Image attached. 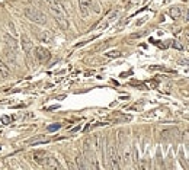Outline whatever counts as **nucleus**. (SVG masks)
Wrapping results in <instances>:
<instances>
[{
	"instance_id": "14",
	"label": "nucleus",
	"mask_w": 189,
	"mask_h": 170,
	"mask_svg": "<svg viewBox=\"0 0 189 170\" xmlns=\"http://www.w3.org/2000/svg\"><path fill=\"white\" fill-rule=\"evenodd\" d=\"M33 159H35L36 163L42 164L44 159H45V151H35V153H33Z\"/></svg>"
},
{
	"instance_id": "11",
	"label": "nucleus",
	"mask_w": 189,
	"mask_h": 170,
	"mask_svg": "<svg viewBox=\"0 0 189 170\" xmlns=\"http://www.w3.org/2000/svg\"><path fill=\"white\" fill-rule=\"evenodd\" d=\"M0 77H2V79H8V77H10V70H9L8 64L3 63L2 60H0Z\"/></svg>"
},
{
	"instance_id": "17",
	"label": "nucleus",
	"mask_w": 189,
	"mask_h": 170,
	"mask_svg": "<svg viewBox=\"0 0 189 170\" xmlns=\"http://www.w3.org/2000/svg\"><path fill=\"white\" fill-rule=\"evenodd\" d=\"M105 55H106L108 58H118V57L122 55V52H121V51H109Z\"/></svg>"
},
{
	"instance_id": "8",
	"label": "nucleus",
	"mask_w": 189,
	"mask_h": 170,
	"mask_svg": "<svg viewBox=\"0 0 189 170\" xmlns=\"http://www.w3.org/2000/svg\"><path fill=\"white\" fill-rule=\"evenodd\" d=\"M20 45H22V49H24L25 52L29 54L31 49H32V41L29 39L26 35H22V36H20Z\"/></svg>"
},
{
	"instance_id": "18",
	"label": "nucleus",
	"mask_w": 189,
	"mask_h": 170,
	"mask_svg": "<svg viewBox=\"0 0 189 170\" xmlns=\"http://www.w3.org/2000/svg\"><path fill=\"white\" fill-rule=\"evenodd\" d=\"M130 160H131V150H130V148H127V150H125V153H124V162L130 163Z\"/></svg>"
},
{
	"instance_id": "10",
	"label": "nucleus",
	"mask_w": 189,
	"mask_h": 170,
	"mask_svg": "<svg viewBox=\"0 0 189 170\" xmlns=\"http://www.w3.org/2000/svg\"><path fill=\"white\" fill-rule=\"evenodd\" d=\"M54 19H55L57 25L63 31H67V29H68V19H67V16H54Z\"/></svg>"
},
{
	"instance_id": "16",
	"label": "nucleus",
	"mask_w": 189,
	"mask_h": 170,
	"mask_svg": "<svg viewBox=\"0 0 189 170\" xmlns=\"http://www.w3.org/2000/svg\"><path fill=\"white\" fill-rule=\"evenodd\" d=\"M76 162H77V167H79V169H84V167H86V164H84V157H83V154H79V156H77Z\"/></svg>"
},
{
	"instance_id": "5",
	"label": "nucleus",
	"mask_w": 189,
	"mask_h": 170,
	"mask_svg": "<svg viewBox=\"0 0 189 170\" xmlns=\"http://www.w3.org/2000/svg\"><path fill=\"white\" fill-rule=\"evenodd\" d=\"M42 166H44V167H48V169H58V167H60L57 159L52 157V156H47V154H45V159H44V162H42Z\"/></svg>"
},
{
	"instance_id": "20",
	"label": "nucleus",
	"mask_w": 189,
	"mask_h": 170,
	"mask_svg": "<svg viewBox=\"0 0 189 170\" xmlns=\"http://www.w3.org/2000/svg\"><path fill=\"white\" fill-rule=\"evenodd\" d=\"M2 122H3V124H9V122H10V118H9V116H3V118H2Z\"/></svg>"
},
{
	"instance_id": "7",
	"label": "nucleus",
	"mask_w": 189,
	"mask_h": 170,
	"mask_svg": "<svg viewBox=\"0 0 189 170\" xmlns=\"http://www.w3.org/2000/svg\"><path fill=\"white\" fill-rule=\"evenodd\" d=\"M5 42H6V47H8L9 49L17 52V41L15 39L13 36H10L9 33H5Z\"/></svg>"
},
{
	"instance_id": "2",
	"label": "nucleus",
	"mask_w": 189,
	"mask_h": 170,
	"mask_svg": "<svg viewBox=\"0 0 189 170\" xmlns=\"http://www.w3.org/2000/svg\"><path fill=\"white\" fill-rule=\"evenodd\" d=\"M108 159H109V166H111V169L118 170L121 167V164H119V157H118V153H116V150L114 146H108Z\"/></svg>"
},
{
	"instance_id": "19",
	"label": "nucleus",
	"mask_w": 189,
	"mask_h": 170,
	"mask_svg": "<svg viewBox=\"0 0 189 170\" xmlns=\"http://www.w3.org/2000/svg\"><path fill=\"white\" fill-rule=\"evenodd\" d=\"M61 128V124H54V125H49L47 130L49 131V132H52V131H57V130H60Z\"/></svg>"
},
{
	"instance_id": "15",
	"label": "nucleus",
	"mask_w": 189,
	"mask_h": 170,
	"mask_svg": "<svg viewBox=\"0 0 189 170\" xmlns=\"http://www.w3.org/2000/svg\"><path fill=\"white\" fill-rule=\"evenodd\" d=\"M170 16H172V19H178V17L181 16V13H182V10H181V8H178V6H175V8H172L170 9Z\"/></svg>"
},
{
	"instance_id": "1",
	"label": "nucleus",
	"mask_w": 189,
	"mask_h": 170,
	"mask_svg": "<svg viewBox=\"0 0 189 170\" xmlns=\"http://www.w3.org/2000/svg\"><path fill=\"white\" fill-rule=\"evenodd\" d=\"M25 16L28 17L31 22H33V24H38V25L47 24V16H45V13L41 12L39 9L32 8V6L25 8Z\"/></svg>"
},
{
	"instance_id": "4",
	"label": "nucleus",
	"mask_w": 189,
	"mask_h": 170,
	"mask_svg": "<svg viewBox=\"0 0 189 170\" xmlns=\"http://www.w3.org/2000/svg\"><path fill=\"white\" fill-rule=\"evenodd\" d=\"M35 57H36V60H38L39 63H47L49 58H51V54H49L48 49L42 48V47H38V48H35Z\"/></svg>"
},
{
	"instance_id": "13",
	"label": "nucleus",
	"mask_w": 189,
	"mask_h": 170,
	"mask_svg": "<svg viewBox=\"0 0 189 170\" xmlns=\"http://www.w3.org/2000/svg\"><path fill=\"white\" fill-rule=\"evenodd\" d=\"M49 140L45 137H36V138H32V140H29L28 141V144L29 146H38V144H45V143H48Z\"/></svg>"
},
{
	"instance_id": "9",
	"label": "nucleus",
	"mask_w": 189,
	"mask_h": 170,
	"mask_svg": "<svg viewBox=\"0 0 189 170\" xmlns=\"http://www.w3.org/2000/svg\"><path fill=\"white\" fill-rule=\"evenodd\" d=\"M36 38L41 41V42L51 44V41H52V33L49 32V31H41V32H36Z\"/></svg>"
},
{
	"instance_id": "12",
	"label": "nucleus",
	"mask_w": 189,
	"mask_h": 170,
	"mask_svg": "<svg viewBox=\"0 0 189 170\" xmlns=\"http://www.w3.org/2000/svg\"><path fill=\"white\" fill-rule=\"evenodd\" d=\"M5 54H6V58L9 60V63L12 65H15V61H16V52L15 51H12V49H9L8 47L5 48Z\"/></svg>"
},
{
	"instance_id": "21",
	"label": "nucleus",
	"mask_w": 189,
	"mask_h": 170,
	"mask_svg": "<svg viewBox=\"0 0 189 170\" xmlns=\"http://www.w3.org/2000/svg\"><path fill=\"white\" fill-rule=\"evenodd\" d=\"M173 47H175V48H178V49H182V45L181 44H178V42H176V41H173V44H172Z\"/></svg>"
},
{
	"instance_id": "6",
	"label": "nucleus",
	"mask_w": 189,
	"mask_h": 170,
	"mask_svg": "<svg viewBox=\"0 0 189 170\" xmlns=\"http://www.w3.org/2000/svg\"><path fill=\"white\" fill-rule=\"evenodd\" d=\"M92 2L90 0H79V8H80V13L82 16H87L89 15V10H90Z\"/></svg>"
},
{
	"instance_id": "3",
	"label": "nucleus",
	"mask_w": 189,
	"mask_h": 170,
	"mask_svg": "<svg viewBox=\"0 0 189 170\" xmlns=\"http://www.w3.org/2000/svg\"><path fill=\"white\" fill-rule=\"evenodd\" d=\"M49 10L54 16H67L66 13V9L63 6V3L60 0H52L49 2Z\"/></svg>"
},
{
	"instance_id": "22",
	"label": "nucleus",
	"mask_w": 189,
	"mask_h": 170,
	"mask_svg": "<svg viewBox=\"0 0 189 170\" xmlns=\"http://www.w3.org/2000/svg\"><path fill=\"white\" fill-rule=\"evenodd\" d=\"M47 2H48V3H49V2H52V0H47Z\"/></svg>"
}]
</instances>
